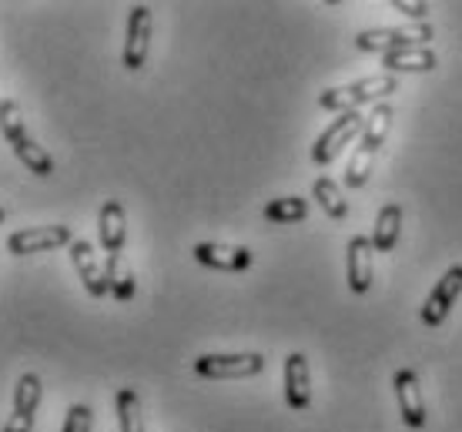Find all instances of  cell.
Listing matches in <instances>:
<instances>
[{
  "mask_svg": "<svg viewBox=\"0 0 462 432\" xmlns=\"http://www.w3.org/2000/svg\"><path fill=\"white\" fill-rule=\"evenodd\" d=\"M399 91V81L393 74H372V78H358V81L346 84V87H328L319 94V105L325 111H358V105H382V97H389Z\"/></svg>",
  "mask_w": 462,
  "mask_h": 432,
  "instance_id": "1",
  "label": "cell"
},
{
  "mask_svg": "<svg viewBox=\"0 0 462 432\" xmlns=\"http://www.w3.org/2000/svg\"><path fill=\"white\" fill-rule=\"evenodd\" d=\"M432 41V23H405V27H369L356 37L358 51L369 54H399V51H412V47H429Z\"/></svg>",
  "mask_w": 462,
  "mask_h": 432,
  "instance_id": "2",
  "label": "cell"
},
{
  "mask_svg": "<svg viewBox=\"0 0 462 432\" xmlns=\"http://www.w3.org/2000/svg\"><path fill=\"white\" fill-rule=\"evenodd\" d=\"M362 128H365V117L358 115V111H346V115H338L336 121H332V124L315 138L312 161L319 164V168L332 164L338 154L346 152V144H352V138L362 134Z\"/></svg>",
  "mask_w": 462,
  "mask_h": 432,
  "instance_id": "3",
  "label": "cell"
},
{
  "mask_svg": "<svg viewBox=\"0 0 462 432\" xmlns=\"http://www.w3.org/2000/svg\"><path fill=\"white\" fill-rule=\"evenodd\" d=\"M265 369L262 352H231V355H198L195 372L201 379H252Z\"/></svg>",
  "mask_w": 462,
  "mask_h": 432,
  "instance_id": "4",
  "label": "cell"
},
{
  "mask_svg": "<svg viewBox=\"0 0 462 432\" xmlns=\"http://www.w3.org/2000/svg\"><path fill=\"white\" fill-rule=\"evenodd\" d=\"M41 396H44L41 379H37L34 372H23L21 379H17V389H14V412H11V419L4 422V432H34Z\"/></svg>",
  "mask_w": 462,
  "mask_h": 432,
  "instance_id": "5",
  "label": "cell"
},
{
  "mask_svg": "<svg viewBox=\"0 0 462 432\" xmlns=\"http://www.w3.org/2000/svg\"><path fill=\"white\" fill-rule=\"evenodd\" d=\"M68 225H44V228H23L7 238V252L11 255H37V252H54L60 245H70Z\"/></svg>",
  "mask_w": 462,
  "mask_h": 432,
  "instance_id": "6",
  "label": "cell"
},
{
  "mask_svg": "<svg viewBox=\"0 0 462 432\" xmlns=\"http://www.w3.org/2000/svg\"><path fill=\"white\" fill-rule=\"evenodd\" d=\"M459 295H462V265H452V269L432 285V292H429L426 305H422V322H426L429 328L442 326Z\"/></svg>",
  "mask_w": 462,
  "mask_h": 432,
  "instance_id": "7",
  "label": "cell"
},
{
  "mask_svg": "<svg viewBox=\"0 0 462 432\" xmlns=\"http://www.w3.org/2000/svg\"><path fill=\"white\" fill-rule=\"evenodd\" d=\"M151 51V7L138 4L127 14V37H125V68L141 70Z\"/></svg>",
  "mask_w": 462,
  "mask_h": 432,
  "instance_id": "8",
  "label": "cell"
},
{
  "mask_svg": "<svg viewBox=\"0 0 462 432\" xmlns=\"http://www.w3.org/2000/svg\"><path fill=\"white\" fill-rule=\"evenodd\" d=\"M395 399H399V416L409 429H422L426 426V399H422V386L419 375L412 369H399L393 379Z\"/></svg>",
  "mask_w": 462,
  "mask_h": 432,
  "instance_id": "9",
  "label": "cell"
},
{
  "mask_svg": "<svg viewBox=\"0 0 462 432\" xmlns=\"http://www.w3.org/2000/svg\"><path fill=\"white\" fill-rule=\"evenodd\" d=\"M372 258H375L372 238L356 234L346 248V281L352 295H365L372 289Z\"/></svg>",
  "mask_w": 462,
  "mask_h": 432,
  "instance_id": "10",
  "label": "cell"
},
{
  "mask_svg": "<svg viewBox=\"0 0 462 432\" xmlns=\"http://www.w3.org/2000/svg\"><path fill=\"white\" fill-rule=\"evenodd\" d=\"M70 262H74V269H78V279L84 281V289L88 295L94 299H105L111 295V285H107V271L105 265L97 262V252H94L91 242H70Z\"/></svg>",
  "mask_w": 462,
  "mask_h": 432,
  "instance_id": "11",
  "label": "cell"
},
{
  "mask_svg": "<svg viewBox=\"0 0 462 432\" xmlns=\"http://www.w3.org/2000/svg\"><path fill=\"white\" fill-rule=\"evenodd\" d=\"M285 402L295 412L312 406V375H309V359L301 352H291L285 359Z\"/></svg>",
  "mask_w": 462,
  "mask_h": 432,
  "instance_id": "12",
  "label": "cell"
},
{
  "mask_svg": "<svg viewBox=\"0 0 462 432\" xmlns=\"http://www.w3.org/2000/svg\"><path fill=\"white\" fill-rule=\"evenodd\" d=\"M195 258L205 269L215 271H245L252 265V252L242 245H221V242H198Z\"/></svg>",
  "mask_w": 462,
  "mask_h": 432,
  "instance_id": "13",
  "label": "cell"
},
{
  "mask_svg": "<svg viewBox=\"0 0 462 432\" xmlns=\"http://www.w3.org/2000/svg\"><path fill=\"white\" fill-rule=\"evenodd\" d=\"M97 234H101V248L107 255H121L127 238V218L125 208L117 201H105L101 205V215H97Z\"/></svg>",
  "mask_w": 462,
  "mask_h": 432,
  "instance_id": "14",
  "label": "cell"
},
{
  "mask_svg": "<svg viewBox=\"0 0 462 432\" xmlns=\"http://www.w3.org/2000/svg\"><path fill=\"white\" fill-rule=\"evenodd\" d=\"M439 58H436V51L432 47H412V51H399V54H385L382 58V68L385 74H429V70H436Z\"/></svg>",
  "mask_w": 462,
  "mask_h": 432,
  "instance_id": "15",
  "label": "cell"
},
{
  "mask_svg": "<svg viewBox=\"0 0 462 432\" xmlns=\"http://www.w3.org/2000/svg\"><path fill=\"white\" fill-rule=\"evenodd\" d=\"M402 232V205H385L375 215V228H372V248L375 252H393Z\"/></svg>",
  "mask_w": 462,
  "mask_h": 432,
  "instance_id": "16",
  "label": "cell"
},
{
  "mask_svg": "<svg viewBox=\"0 0 462 432\" xmlns=\"http://www.w3.org/2000/svg\"><path fill=\"white\" fill-rule=\"evenodd\" d=\"M312 195L315 201L322 205V211L332 218V222H346L348 218V201L346 195H342V188L332 181V178H315V185H312Z\"/></svg>",
  "mask_w": 462,
  "mask_h": 432,
  "instance_id": "17",
  "label": "cell"
},
{
  "mask_svg": "<svg viewBox=\"0 0 462 432\" xmlns=\"http://www.w3.org/2000/svg\"><path fill=\"white\" fill-rule=\"evenodd\" d=\"M389 131H393V107L382 101V105L372 107V115L365 117V128H362V141H358V144H365V148H372V152L379 154V148L385 144V138H389Z\"/></svg>",
  "mask_w": 462,
  "mask_h": 432,
  "instance_id": "18",
  "label": "cell"
},
{
  "mask_svg": "<svg viewBox=\"0 0 462 432\" xmlns=\"http://www.w3.org/2000/svg\"><path fill=\"white\" fill-rule=\"evenodd\" d=\"M105 271H107V285H111V295H115L117 302H131V299H134V292H138V281H134V271L125 265V258H121V255H107Z\"/></svg>",
  "mask_w": 462,
  "mask_h": 432,
  "instance_id": "19",
  "label": "cell"
},
{
  "mask_svg": "<svg viewBox=\"0 0 462 432\" xmlns=\"http://www.w3.org/2000/svg\"><path fill=\"white\" fill-rule=\"evenodd\" d=\"M11 148H14V154H17V161H21L27 171H34L37 178L54 175V158H51L37 141L23 138V141H17V144H11Z\"/></svg>",
  "mask_w": 462,
  "mask_h": 432,
  "instance_id": "20",
  "label": "cell"
},
{
  "mask_svg": "<svg viewBox=\"0 0 462 432\" xmlns=\"http://www.w3.org/2000/svg\"><path fill=\"white\" fill-rule=\"evenodd\" d=\"M117 406V422L121 432H144V419H141V399L134 389H121L115 399Z\"/></svg>",
  "mask_w": 462,
  "mask_h": 432,
  "instance_id": "21",
  "label": "cell"
},
{
  "mask_svg": "<svg viewBox=\"0 0 462 432\" xmlns=\"http://www.w3.org/2000/svg\"><path fill=\"white\" fill-rule=\"evenodd\" d=\"M305 215H309V201L305 198H275L265 205V222H272V225L301 222Z\"/></svg>",
  "mask_w": 462,
  "mask_h": 432,
  "instance_id": "22",
  "label": "cell"
},
{
  "mask_svg": "<svg viewBox=\"0 0 462 432\" xmlns=\"http://www.w3.org/2000/svg\"><path fill=\"white\" fill-rule=\"evenodd\" d=\"M372 164H375V152L365 148V144H356L352 152V161L346 168V188H362L372 175Z\"/></svg>",
  "mask_w": 462,
  "mask_h": 432,
  "instance_id": "23",
  "label": "cell"
},
{
  "mask_svg": "<svg viewBox=\"0 0 462 432\" xmlns=\"http://www.w3.org/2000/svg\"><path fill=\"white\" fill-rule=\"evenodd\" d=\"M0 131H4V138L11 141V144H17V141L27 138L21 105H17V101H11V97H7L4 105H0Z\"/></svg>",
  "mask_w": 462,
  "mask_h": 432,
  "instance_id": "24",
  "label": "cell"
},
{
  "mask_svg": "<svg viewBox=\"0 0 462 432\" xmlns=\"http://www.w3.org/2000/svg\"><path fill=\"white\" fill-rule=\"evenodd\" d=\"M91 406H84V402H74L64 416V429L60 432H91Z\"/></svg>",
  "mask_w": 462,
  "mask_h": 432,
  "instance_id": "25",
  "label": "cell"
},
{
  "mask_svg": "<svg viewBox=\"0 0 462 432\" xmlns=\"http://www.w3.org/2000/svg\"><path fill=\"white\" fill-rule=\"evenodd\" d=\"M393 11H399L402 17H409V21H416V23H426L429 17V7L426 0H393Z\"/></svg>",
  "mask_w": 462,
  "mask_h": 432,
  "instance_id": "26",
  "label": "cell"
},
{
  "mask_svg": "<svg viewBox=\"0 0 462 432\" xmlns=\"http://www.w3.org/2000/svg\"><path fill=\"white\" fill-rule=\"evenodd\" d=\"M4 218H7V215H4V208H0V225H4Z\"/></svg>",
  "mask_w": 462,
  "mask_h": 432,
  "instance_id": "27",
  "label": "cell"
},
{
  "mask_svg": "<svg viewBox=\"0 0 462 432\" xmlns=\"http://www.w3.org/2000/svg\"><path fill=\"white\" fill-rule=\"evenodd\" d=\"M0 105H4V101H0Z\"/></svg>",
  "mask_w": 462,
  "mask_h": 432,
  "instance_id": "28",
  "label": "cell"
}]
</instances>
